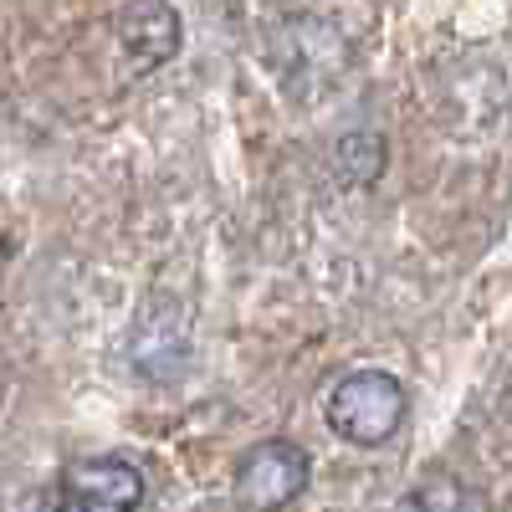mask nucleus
<instances>
[{"label":"nucleus","instance_id":"obj_1","mask_svg":"<svg viewBox=\"0 0 512 512\" xmlns=\"http://www.w3.org/2000/svg\"><path fill=\"white\" fill-rule=\"evenodd\" d=\"M405 415H410V390L390 369H354V374H344L328 390V405H323L328 431L344 446H364V451L390 446L400 436Z\"/></svg>","mask_w":512,"mask_h":512},{"label":"nucleus","instance_id":"obj_2","mask_svg":"<svg viewBox=\"0 0 512 512\" xmlns=\"http://www.w3.org/2000/svg\"><path fill=\"white\" fill-rule=\"evenodd\" d=\"M313 482V456L287 441V436H267L236 456L231 472V502L236 512H287Z\"/></svg>","mask_w":512,"mask_h":512},{"label":"nucleus","instance_id":"obj_3","mask_svg":"<svg viewBox=\"0 0 512 512\" xmlns=\"http://www.w3.org/2000/svg\"><path fill=\"white\" fill-rule=\"evenodd\" d=\"M144 472L123 456H82L52 487L47 512H139L144 507Z\"/></svg>","mask_w":512,"mask_h":512},{"label":"nucleus","instance_id":"obj_4","mask_svg":"<svg viewBox=\"0 0 512 512\" xmlns=\"http://www.w3.org/2000/svg\"><path fill=\"white\" fill-rule=\"evenodd\" d=\"M113 31H118V47L123 57L134 62V72H159L175 62L180 52V11L169 0H123L118 16H113Z\"/></svg>","mask_w":512,"mask_h":512},{"label":"nucleus","instance_id":"obj_5","mask_svg":"<svg viewBox=\"0 0 512 512\" xmlns=\"http://www.w3.org/2000/svg\"><path fill=\"white\" fill-rule=\"evenodd\" d=\"M159 308H164V297L144 308L139 333H134V369H139L144 379H164V364H159V359L185 364V354H190V344H185V318H180V313H159Z\"/></svg>","mask_w":512,"mask_h":512},{"label":"nucleus","instance_id":"obj_6","mask_svg":"<svg viewBox=\"0 0 512 512\" xmlns=\"http://www.w3.org/2000/svg\"><path fill=\"white\" fill-rule=\"evenodd\" d=\"M384 159H390V154H384V139L369 134V128H364V134H344V139H338V149H333L338 180H344V185H359V190L379 180Z\"/></svg>","mask_w":512,"mask_h":512}]
</instances>
